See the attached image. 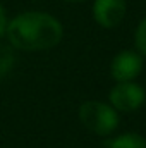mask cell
I'll return each mask as SVG.
<instances>
[{"instance_id": "cell-8", "label": "cell", "mask_w": 146, "mask_h": 148, "mask_svg": "<svg viewBox=\"0 0 146 148\" xmlns=\"http://www.w3.org/2000/svg\"><path fill=\"white\" fill-rule=\"evenodd\" d=\"M134 41H136L138 50H139L143 55H146V17L139 23V26H138V29H136Z\"/></svg>"}, {"instance_id": "cell-2", "label": "cell", "mask_w": 146, "mask_h": 148, "mask_svg": "<svg viewBox=\"0 0 146 148\" xmlns=\"http://www.w3.org/2000/svg\"><path fill=\"white\" fill-rule=\"evenodd\" d=\"M79 119L86 129L98 136H108L119 126V115L115 109L102 102H86L79 109Z\"/></svg>"}, {"instance_id": "cell-6", "label": "cell", "mask_w": 146, "mask_h": 148, "mask_svg": "<svg viewBox=\"0 0 146 148\" xmlns=\"http://www.w3.org/2000/svg\"><path fill=\"white\" fill-rule=\"evenodd\" d=\"M107 148H146V140L136 133H126L113 140H108Z\"/></svg>"}, {"instance_id": "cell-3", "label": "cell", "mask_w": 146, "mask_h": 148, "mask_svg": "<svg viewBox=\"0 0 146 148\" xmlns=\"http://www.w3.org/2000/svg\"><path fill=\"white\" fill-rule=\"evenodd\" d=\"M145 90L132 83V81H122L117 83L110 91V102L112 107L120 112H134L145 103Z\"/></svg>"}, {"instance_id": "cell-1", "label": "cell", "mask_w": 146, "mask_h": 148, "mask_svg": "<svg viewBox=\"0 0 146 148\" xmlns=\"http://www.w3.org/2000/svg\"><path fill=\"white\" fill-rule=\"evenodd\" d=\"M7 38L19 50H46L60 43L62 24L45 12H24L7 24Z\"/></svg>"}, {"instance_id": "cell-9", "label": "cell", "mask_w": 146, "mask_h": 148, "mask_svg": "<svg viewBox=\"0 0 146 148\" xmlns=\"http://www.w3.org/2000/svg\"><path fill=\"white\" fill-rule=\"evenodd\" d=\"M5 31H7V16H5V10L0 3V38L5 35Z\"/></svg>"}, {"instance_id": "cell-4", "label": "cell", "mask_w": 146, "mask_h": 148, "mask_svg": "<svg viewBox=\"0 0 146 148\" xmlns=\"http://www.w3.org/2000/svg\"><path fill=\"white\" fill-rule=\"evenodd\" d=\"M143 69V59L134 50H124L115 55L112 62V77L119 83L122 81H132Z\"/></svg>"}, {"instance_id": "cell-10", "label": "cell", "mask_w": 146, "mask_h": 148, "mask_svg": "<svg viewBox=\"0 0 146 148\" xmlns=\"http://www.w3.org/2000/svg\"><path fill=\"white\" fill-rule=\"evenodd\" d=\"M71 2H81V0H71Z\"/></svg>"}, {"instance_id": "cell-5", "label": "cell", "mask_w": 146, "mask_h": 148, "mask_svg": "<svg viewBox=\"0 0 146 148\" xmlns=\"http://www.w3.org/2000/svg\"><path fill=\"white\" fill-rule=\"evenodd\" d=\"M126 16V0H96L93 17L103 28H115Z\"/></svg>"}, {"instance_id": "cell-7", "label": "cell", "mask_w": 146, "mask_h": 148, "mask_svg": "<svg viewBox=\"0 0 146 148\" xmlns=\"http://www.w3.org/2000/svg\"><path fill=\"white\" fill-rule=\"evenodd\" d=\"M14 64V53L9 47L5 45H0V77L5 76V74L10 71Z\"/></svg>"}]
</instances>
